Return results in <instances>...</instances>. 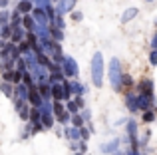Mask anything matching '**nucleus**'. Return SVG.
<instances>
[{
    "label": "nucleus",
    "instance_id": "2",
    "mask_svg": "<svg viewBox=\"0 0 157 155\" xmlns=\"http://www.w3.org/2000/svg\"><path fill=\"white\" fill-rule=\"evenodd\" d=\"M121 64H119V60H111L109 62V81H111V85H113L115 89H121Z\"/></svg>",
    "mask_w": 157,
    "mask_h": 155
},
{
    "label": "nucleus",
    "instance_id": "25",
    "mask_svg": "<svg viewBox=\"0 0 157 155\" xmlns=\"http://www.w3.org/2000/svg\"><path fill=\"white\" fill-rule=\"evenodd\" d=\"M127 155H139V151H129Z\"/></svg>",
    "mask_w": 157,
    "mask_h": 155
},
{
    "label": "nucleus",
    "instance_id": "22",
    "mask_svg": "<svg viewBox=\"0 0 157 155\" xmlns=\"http://www.w3.org/2000/svg\"><path fill=\"white\" fill-rule=\"evenodd\" d=\"M151 46H153V48H155V50H157V34L153 36V40H151Z\"/></svg>",
    "mask_w": 157,
    "mask_h": 155
},
{
    "label": "nucleus",
    "instance_id": "3",
    "mask_svg": "<svg viewBox=\"0 0 157 155\" xmlns=\"http://www.w3.org/2000/svg\"><path fill=\"white\" fill-rule=\"evenodd\" d=\"M151 101H153V96H151V93H139L137 96V105L141 109H149Z\"/></svg>",
    "mask_w": 157,
    "mask_h": 155
},
{
    "label": "nucleus",
    "instance_id": "15",
    "mask_svg": "<svg viewBox=\"0 0 157 155\" xmlns=\"http://www.w3.org/2000/svg\"><path fill=\"white\" fill-rule=\"evenodd\" d=\"M72 88V92H76V93H82V85L80 84H74V85H70Z\"/></svg>",
    "mask_w": 157,
    "mask_h": 155
},
{
    "label": "nucleus",
    "instance_id": "7",
    "mask_svg": "<svg viewBox=\"0 0 157 155\" xmlns=\"http://www.w3.org/2000/svg\"><path fill=\"white\" fill-rule=\"evenodd\" d=\"M76 72H78L76 62H74V60H66V74H68V76H74Z\"/></svg>",
    "mask_w": 157,
    "mask_h": 155
},
{
    "label": "nucleus",
    "instance_id": "12",
    "mask_svg": "<svg viewBox=\"0 0 157 155\" xmlns=\"http://www.w3.org/2000/svg\"><path fill=\"white\" fill-rule=\"evenodd\" d=\"M30 100H32V104H36V105L40 104V96L36 92H30Z\"/></svg>",
    "mask_w": 157,
    "mask_h": 155
},
{
    "label": "nucleus",
    "instance_id": "10",
    "mask_svg": "<svg viewBox=\"0 0 157 155\" xmlns=\"http://www.w3.org/2000/svg\"><path fill=\"white\" fill-rule=\"evenodd\" d=\"M151 85H153V84H151L149 80H145L141 84V93H151Z\"/></svg>",
    "mask_w": 157,
    "mask_h": 155
},
{
    "label": "nucleus",
    "instance_id": "1",
    "mask_svg": "<svg viewBox=\"0 0 157 155\" xmlns=\"http://www.w3.org/2000/svg\"><path fill=\"white\" fill-rule=\"evenodd\" d=\"M92 80L96 88H101L104 84V56L101 54H96L92 60Z\"/></svg>",
    "mask_w": 157,
    "mask_h": 155
},
{
    "label": "nucleus",
    "instance_id": "20",
    "mask_svg": "<svg viewBox=\"0 0 157 155\" xmlns=\"http://www.w3.org/2000/svg\"><path fill=\"white\" fill-rule=\"evenodd\" d=\"M68 109H70V112H76V109H78V101H76V104H70Z\"/></svg>",
    "mask_w": 157,
    "mask_h": 155
},
{
    "label": "nucleus",
    "instance_id": "8",
    "mask_svg": "<svg viewBox=\"0 0 157 155\" xmlns=\"http://www.w3.org/2000/svg\"><path fill=\"white\" fill-rule=\"evenodd\" d=\"M119 145V141H111V143H107V145H101V151L104 153H113V149Z\"/></svg>",
    "mask_w": 157,
    "mask_h": 155
},
{
    "label": "nucleus",
    "instance_id": "5",
    "mask_svg": "<svg viewBox=\"0 0 157 155\" xmlns=\"http://www.w3.org/2000/svg\"><path fill=\"white\" fill-rule=\"evenodd\" d=\"M125 101H127V108H129V112H137V109H139V105H137V96H131V93H129Z\"/></svg>",
    "mask_w": 157,
    "mask_h": 155
},
{
    "label": "nucleus",
    "instance_id": "24",
    "mask_svg": "<svg viewBox=\"0 0 157 155\" xmlns=\"http://www.w3.org/2000/svg\"><path fill=\"white\" fill-rule=\"evenodd\" d=\"M48 92H50V89H48V85H42V93H44V96H48Z\"/></svg>",
    "mask_w": 157,
    "mask_h": 155
},
{
    "label": "nucleus",
    "instance_id": "13",
    "mask_svg": "<svg viewBox=\"0 0 157 155\" xmlns=\"http://www.w3.org/2000/svg\"><path fill=\"white\" fill-rule=\"evenodd\" d=\"M149 62L153 64V66H157V50L153 48V52H151V56H149Z\"/></svg>",
    "mask_w": 157,
    "mask_h": 155
},
{
    "label": "nucleus",
    "instance_id": "6",
    "mask_svg": "<svg viewBox=\"0 0 157 155\" xmlns=\"http://www.w3.org/2000/svg\"><path fill=\"white\" fill-rule=\"evenodd\" d=\"M135 127H137V125H135V121H129V123H127V131H129V137H131V143H133V147L137 145V137H135Z\"/></svg>",
    "mask_w": 157,
    "mask_h": 155
},
{
    "label": "nucleus",
    "instance_id": "19",
    "mask_svg": "<svg viewBox=\"0 0 157 155\" xmlns=\"http://www.w3.org/2000/svg\"><path fill=\"white\" fill-rule=\"evenodd\" d=\"M74 123H76V127H80V125H82V117H74Z\"/></svg>",
    "mask_w": 157,
    "mask_h": 155
},
{
    "label": "nucleus",
    "instance_id": "14",
    "mask_svg": "<svg viewBox=\"0 0 157 155\" xmlns=\"http://www.w3.org/2000/svg\"><path fill=\"white\" fill-rule=\"evenodd\" d=\"M54 96L60 100V97H64V89H60V88H54Z\"/></svg>",
    "mask_w": 157,
    "mask_h": 155
},
{
    "label": "nucleus",
    "instance_id": "21",
    "mask_svg": "<svg viewBox=\"0 0 157 155\" xmlns=\"http://www.w3.org/2000/svg\"><path fill=\"white\" fill-rule=\"evenodd\" d=\"M24 24H26L28 28H32V18H24Z\"/></svg>",
    "mask_w": 157,
    "mask_h": 155
},
{
    "label": "nucleus",
    "instance_id": "11",
    "mask_svg": "<svg viewBox=\"0 0 157 155\" xmlns=\"http://www.w3.org/2000/svg\"><path fill=\"white\" fill-rule=\"evenodd\" d=\"M143 121H153V112H149V109H145V115H143Z\"/></svg>",
    "mask_w": 157,
    "mask_h": 155
},
{
    "label": "nucleus",
    "instance_id": "4",
    "mask_svg": "<svg viewBox=\"0 0 157 155\" xmlns=\"http://www.w3.org/2000/svg\"><path fill=\"white\" fill-rule=\"evenodd\" d=\"M137 16V8H127L125 12H123V16H121V22L125 24V22H129L131 18H135Z\"/></svg>",
    "mask_w": 157,
    "mask_h": 155
},
{
    "label": "nucleus",
    "instance_id": "16",
    "mask_svg": "<svg viewBox=\"0 0 157 155\" xmlns=\"http://www.w3.org/2000/svg\"><path fill=\"white\" fill-rule=\"evenodd\" d=\"M20 10H22V12H28V10H30V4H28V2H22V4H20Z\"/></svg>",
    "mask_w": 157,
    "mask_h": 155
},
{
    "label": "nucleus",
    "instance_id": "9",
    "mask_svg": "<svg viewBox=\"0 0 157 155\" xmlns=\"http://www.w3.org/2000/svg\"><path fill=\"white\" fill-rule=\"evenodd\" d=\"M74 4H76V0H64V2H62V8H60V10H62V12H70Z\"/></svg>",
    "mask_w": 157,
    "mask_h": 155
},
{
    "label": "nucleus",
    "instance_id": "23",
    "mask_svg": "<svg viewBox=\"0 0 157 155\" xmlns=\"http://www.w3.org/2000/svg\"><path fill=\"white\" fill-rule=\"evenodd\" d=\"M74 20H82V14H80V12H74Z\"/></svg>",
    "mask_w": 157,
    "mask_h": 155
},
{
    "label": "nucleus",
    "instance_id": "18",
    "mask_svg": "<svg viewBox=\"0 0 157 155\" xmlns=\"http://www.w3.org/2000/svg\"><path fill=\"white\" fill-rule=\"evenodd\" d=\"M70 135H72L74 139H78V137H80V131H78V129H72V131H70Z\"/></svg>",
    "mask_w": 157,
    "mask_h": 155
},
{
    "label": "nucleus",
    "instance_id": "17",
    "mask_svg": "<svg viewBox=\"0 0 157 155\" xmlns=\"http://www.w3.org/2000/svg\"><path fill=\"white\" fill-rule=\"evenodd\" d=\"M54 112L60 115V113H64V109H62V105H60V104H56V105H54Z\"/></svg>",
    "mask_w": 157,
    "mask_h": 155
}]
</instances>
